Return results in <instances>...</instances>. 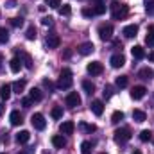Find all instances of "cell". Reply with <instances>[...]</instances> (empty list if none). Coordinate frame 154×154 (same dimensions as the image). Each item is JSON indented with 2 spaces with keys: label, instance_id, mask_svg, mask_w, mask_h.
<instances>
[{
  "label": "cell",
  "instance_id": "1",
  "mask_svg": "<svg viewBox=\"0 0 154 154\" xmlns=\"http://www.w3.org/2000/svg\"><path fill=\"white\" fill-rule=\"evenodd\" d=\"M109 9H111L113 20H124V18L129 14V7L124 5V4H120V2H113V4L109 5Z\"/></svg>",
  "mask_w": 154,
  "mask_h": 154
},
{
  "label": "cell",
  "instance_id": "2",
  "mask_svg": "<svg viewBox=\"0 0 154 154\" xmlns=\"http://www.w3.org/2000/svg\"><path fill=\"white\" fill-rule=\"evenodd\" d=\"M72 84H74L72 72H70L68 68H63V70H61V77H59V81H57V88H59V90H68V88H72Z\"/></svg>",
  "mask_w": 154,
  "mask_h": 154
},
{
  "label": "cell",
  "instance_id": "3",
  "mask_svg": "<svg viewBox=\"0 0 154 154\" xmlns=\"http://www.w3.org/2000/svg\"><path fill=\"white\" fill-rule=\"evenodd\" d=\"M31 124H32V127H34V129H38V131H43V129L47 127L45 116L41 115V113H34V115L31 116Z\"/></svg>",
  "mask_w": 154,
  "mask_h": 154
},
{
  "label": "cell",
  "instance_id": "4",
  "mask_svg": "<svg viewBox=\"0 0 154 154\" xmlns=\"http://www.w3.org/2000/svg\"><path fill=\"white\" fill-rule=\"evenodd\" d=\"M111 36H113V25L104 23V25H100V27H99V38L102 39V41L111 39Z\"/></svg>",
  "mask_w": 154,
  "mask_h": 154
},
{
  "label": "cell",
  "instance_id": "5",
  "mask_svg": "<svg viewBox=\"0 0 154 154\" xmlns=\"http://www.w3.org/2000/svg\"><path fill=\"white\" fill-rule=\"evenodd\" d=\"M66 106L68 108H77V106H81V97H79V93L77 91H70L68 95H66Z\"/></svg>",
  "mask_w": 154,
  "mask_h": 154
},
{
  "label": "cell",
  "instance_id": "6",
  "mask_svg": "<svg viewBox=\"0 0 154 154\" xmlns=\"http://www.w3.org/2000/svg\"><path fill=\"white\" fill-rule=\"evenodd\" d=\"M113 134H115V140H116V142H127V140H131V131H129L127 127L116 129Z\"/></svg>",
  "mask_w": 154,
  "mask_h": 154
},
{
  "label": "cell",
  "instance_id": "7",
  "mask_svg": "<svg viewBox=\"0 0 154 154\" xmlns=\"http://www.w3.org/2000/svg\"><path fill=\"white\" fill-rule=\"evenodd\" d=\"M93 50H95V45H93L91 41H84V43H81V45L77 47V52H79L81 56H90Z\"/></svg>",
  "mask_w": 154,
  "mask_h": 154
},
{
  "label": "cell",
  "instance_id": "8",
  "mask_svg": "<svg viewBox=\"0 0 154 154\" xmlns=\"http://www.w3.org/2000/svg\"><path fill=\"white\" fill-rule=\"evenodd\" d=\"M86 70H88L90 75H100L102 70H104V66H102L100 61H93V63H90V65L86 66Z\"/></svg>",
  "mask_w": 154,
  "mask_h": 154
},
{
  "label": "cell",
  "instance_id": "9",
  "mask_svg": "<svg viewBox=\"0 0 154 154\" xmlns=\"http://www.w3.org/2000/svg\"><path fill=\"white\" fill-rule=\"evenodd\" d=\"M145 93H147L145 86H134V88L131 90V99L140 100V99H143V97H145Z\"/></svg>",
  "mask_w": 154,
  "mask_h": 154
},
{
  "label": "cell",
  "instance_id": "10",
  "mask_svg": "<svg viewBox=\"0 0 154 154\" xmlns=\"http://www.w3.org/2000/svg\"><path fill=\"white\" fill-rule=\"evenodd\" d=\"M109 63H111L113 68H122V66L125 65V57H124L122 54H115V56H111Z\"/></svg>",
  "mask_w": 154,
  "mask_h": 154
},
{
  "label": "cell",
  "instance_id": "11",
  "mask_svg": "<svg viewBox=\"0 0 154 154\" xmlns=\"http://www.w3.org/2000/svg\"><path fill=\"white\" fill-rule=\"evenodd\" d=\"M74 129H75V124H74L72 120H66V122H63V124L59 125V131H61L63 134H72Z\"/></svg>",
  "mask_w": 154,
  "mask_h": 154
},
{
  "label": "cell",
  "instance_id": "12",
  "mask_svg": "<svg viewBox=\"0 0 154 154\" xmlns=\"http://www.w3.org/2000/svg\"><path fill=\"white\" fill-rule=\"evenodd\" d=\"M59 43H61V39H59L57 34H48L47 36V48H57Z\"/></svg>",
  "mask_w": 154,
  "mask_h": 154
},
{
  "label": "cell",
  "instance_id": "13",
  "mask_svg": "<svg viewBox=\"0 0 154 154\" xmlns=\"http://www.w3.org/2000/svg\"><path fill=\"white\" fill-rule=\"evenodd\" d=\"M122 34H124L125 38H134V36L138 34V25H127V27H124Z\"/></svg>",
  "mask_w": 154,
  "mask_h": 154
},
{
  "label": "cell",
  "instance_id": "14",
  "mask_svg": "<svg viewBox=\"0 0 154 154\" xmlns=\"http://www.w3.org/2000/svg\"><path fill=\"white\" fill-rule=\"evenodd\" d=\"M138 77L143 79V81H151V79L154 77V70L149 68V66H145V68H142V70L138 72Z\"/></svg>",
  "mask_w": 154,
  "mask_h": 154
},
{
  "label": "cell",
  "instance_id": "15",
  "mask_svg": "<svg viewBox=\"0 0 154 154\" xmlns=\"http://www.w3.org/2000/svg\"><path fill=\"white\" fill-rule=\"evenodd\" d=\"M52 145H54L56 149H63V147L66 145V140H65L61 134H54V136H52Z\"/></svg>",
  "mask_w": 154,
  "mask_h": 154
},
{
  "label": "cell",
  "instance_id": "16",
  "mask_svg": "<svg viewBox=\"0 0 154 154\" xmlns=\"http://www.w3.org/2000/svg\"><path fill=\"white\" fill-rule=\"evenodd\" d=\"M91 111L97 116L102 115V113H104V104H102V100H93V102H91Z\"/></svg>",
  "mask_w": 154,
  "mask_h": 154
},
{
  "label": "cell",
  "instance_id": "17",
  "mask_svg": "<svg viewBox=\"0 0 154 154\" xmlns=\"http://www.w3.org/2000/svg\"><path fill=\"white\" fill-rule=\"evenodd\" d=\"M9 120H11V125H20V124L23 122V116H22L20 111H11Z\"/></svg>",
  "mask_w": 154,
  "mask_h": 154
},
{
  "label": "cell",
  "instance_id": "18",
  "mask_svg": "<svg viewBox=\"0 0 154 154\" xmlns=\"http://www.w3.org/2000/svg\"><path fill=\"white\" fill-rule=\"evenodd\" d=\"M131 52H133V57H136V59H143V57H145V50H143V47H140V45H134V47L131 48Z\"/></svg>",
  "mask_w": 154,
  "mask_h": 154
},
{
  "label": "cell",
  "instance_id": "19",
  "mask_svg": "<svg viewBox=\"0 0 154 154\" xmlns=\"http://www.w3.org/2000/svg\"><path fill=\"white\" fill-rule=\"evenodd\" d=\"M9 68H11V72H13V74H18V72H20V68H22V61H20L18 57L11 59V61H9Z\"/></svg>",
  "mask_w": 154,
  "mask_h": 154
},
{
  "label": "cell",
  "instance_id": "20",
  "mask_svg": "<svg viewBox=\"0 0 154 154\" xmlns=\"http://www.w3.org/2000/svg\"><path fill=\"white\" fill-rule=\"evenodd\" d=\"M11 90H13V88H11L9 84H2V86H0V97H2L4 100H9V97H11Z\"/></svg>",
  "mask_w": 154,
  "mask_h": 154
},
{
  "label": "cell",
  "instance_id": "21",
  "mask_svg": "<svg viewBox=\"0 0 154 154\" xmlns=\"http://www.w3.org/2000/svg\"><path fill=\"white\" fill-rule=\"evenodd\" d=\"M31 140V133L29 131H20L18 134H16V142L18 143H27Z\"/></svg>",
  "mask_w": 154,
  "mask_h": 154
},
{
  "label": "cell",
  "instance_id": "22",
  "mask_svg": "<svg viewBox=\"0 0 154 154\" xmlns=\"http://www.w3.org/2000/svg\"><path fill=\"white\" fill-rule=\"evenodd\" d=\"M29 99H31L32 102H39V100L43 99V95H41V90H38V88H32V90L29 91Z\"/></svg>",
  "mask_w": 154,
  "mask_h": 154
},
{
  "label": "cell",
  "instance_id": "23",
  "mask_svg": "<svg viewBox=\"0 0 154 154\" xmlns=\"http://www.w3.org/2000/svg\"><path fill=\"white\" fill-rule=\"evenodd\" d=\"M133 120H134V122H138V124H142V122H145V120H147V115H145L142 109H134V111H133Z\"/></svg>",
  "mask_w": 154,
  "mask_h": 154
},
{
  "label": "cell",
  "instance_id": "24",
  "mask_svg": "<svg viewBox=\"0 0 154 154\" xmlns=\"http://www.w3.org/2000/svg\"><path fill=\"white\" fill-rule=\"evenodd\" d=\"M82 90H84L88 95H91V93L95 91V84H93L91 81H82Z\"/></svg>",
  "mask_w": 154,
  "mask_h": 154
},
{
  "label": "cell",
  "instance_id": "25",
  "mask_svg": "<svg viewBox=\"0 0 154 154\" xmlns=\"http://www.w3.org/2000/svg\"><path fill=\"white\" fill-rule=\"evenodd\" d=\"M106 9H108V7H106L104 4H100V2H99V4H95V5L91 7L93 14H104V13H106Z\"/></svg>",
  "mask_w": 154,
  "mask_h": 154
},
{
  "label": "cell",
  "instance_id": "26",
  "mask_svg": "<svg viewBox=\"0 0 154 154\" xmlns=\"http://www.w3.org/2000/svg\"><path fill=\"white\" fill-rule=\"evenodd\" d=\"M11 88H13V90H14L16 93H22V91L25 90V81H16V82H14V84H13Z\"/></svg>",
  "mask_w": 154,
  "mask_h": 154
},
{
  "label": "cell",
  "instance_id": "27",
  "mask_svg": "<svg viewBox=\"0 0 154 154\" xmlns=\"http://www.w3.org/2000/svg\"><path fill=\"white\" fill-rule=\"evenodd\" d=\"M79 127H81L82 131H86V133H95V131H97V127H95L93 124H84V122H81Z\"/></svg>",
  "mask_w": 154,
  "mask_h": 154
},
{
  "label": "cell",
  "instance_id": "28",
  "mask_svg": "<svg viewBox=\"0 0 154 154\" xmlns=\"http://www.w3.org/2000/svg\"><path fill=\"white\" fill-rule=\"evenodd\" d=\"M140 140H142V142H151V140H152V133H151L149 129H143V131L140 133Z\"/></svg>",
  "mask_w": 154,
  "mask_h": 154
},
{
  "label": "cell",
  "instance_id": "29",
  "mask_svg": "<svg viewBox=\"0 0 154 154\" xmlns=\"http://www.w3.org/2000/svg\"><path fill=\"white\" fill-rule=\"evenodd\" d=\"M127 82H129L127 75H120V77H116V81H115V84L118 86V88H125V86H127Z\"/></svg>",
  "mask_w": 154,
  "mask_h": 154
},
{
  "label": "cell",
  "instance_id": "30",
  "mask_svg": "<svg viewBox=\"0 0 154 154\" xmlns=\"http://www.w3.org/2000/svg\"><path fill=\"white\" fill-rule=\"evenodd\" d=\"M61 116H63V108L61 106H54L52 108V118L54 120H59Z\"/></svg>",
  "mask_w": 154,
  "mask_h": 154
},
{
  "label": "cell",
  "instance_id": "31",
  "mask_svg": "<svg viewBox=\"0 0 154 154\" xmlns=\"http://www.w3.org/2000/svg\"><path fill=\"white\" fill-rule=\"evenodd\" d=\"M36 36H38V34H36V29H34V25H31V27L27 29V32H25V38L32 41V39H36Z\"/></svg>",
  "mask_w": 154,
  "mask_h": 154
},
{
  "label": "cell",
  "instance_id": "32",
  "mask_svg": "<svg viewBox=\"0 0 154 154\" xmlns=\"http://www.w3.org/2000/svg\"><path fill=\"white\" fill-rule=\"evenodd\" d=\"M81 152L82 154H91V143H90V142H82V143H81Z\"/></svg>",
  "mask_w": 154,
  "mask_h": 154
},
{
  "label": "cell",
  "instance_id": "33",
  "mask_svg": "<svg viewBox=\"0 0 154 154\" xmlns=\"http://www.w3.org/2000/svg\"><path fill=\"white\" fill-rule=\"evenodd\" d=\"M120 120H124V113H122V111H115V113L111 115V122H113V124H118Z\"/></svg>",
  "mask_w": 154,
  "mask_h": 154
},
{
  "label": "cell",
  "instance_id": "34",
  "mask_svg": "<svg viewBox=\"0 0 154 154\" xmlns=\"http://www.w3.org/2000/svg\"><path fill=\"white\" fill-rule=\"evenodd\" d=\"M22 57H23L25 66H27V68H32V59H31V56H29V54H25V52H22Z\"/></svg>",
  "mask_w": 154,
  "mask_h": 154
},
{
  "label": "cell",
  "instance_id": "35",
  "mask_svg": "<svg viewBox=\"0 0 154 154\" xmlns=\"http://www.w3.org/2000/svg\"><path fill=\"white\" fill-rule=\"evenodd\" d=\"M59 13H61V16H70V13H72V9H70V5H63V7H59Z\"/></svg>",
  "mask_w": 154,
  "mask_h": 154
},
{
  "label": "cell",
  "instance_id": "36",
  "mask_svg": "<svg viewBox=\"0 0 154 154\" xmlns=\"http://www.w3.org/2000/svg\"><path fill=\"white\" fill-rule=\"evenodd\" d=\"M102 95H104V99H111V95H113V86H104Z\"/></svg>",
  "mask_w": 154,
  "mask_h": 154
},
{
  "label": "cell",
  "instance_id": "37",
  "mask_svg": "<svg viewBox=\"0 0 154 154\" xmlns=\"http://www.w3.org/2000/svg\"><path fill=\"white\" fill-rule=\"evenodd\" d=\"M7 39H9V32H7L5 29H2V27H0V43H5Z\"/></svg>",
  "mask_w": 154,
  "mask_h": 154
},
{
  "label": "cell",
  "instance_id": "38",
  "mask_svg": "<svg viewBox=\"0 0 154 154\" xmlns=\"http://www.w3.org/2000/svg\"><path fill=\"white\" fill-rule=\"evenodd\" d=\"M41 23H43L45 27H52V23H54V18H52V16H45V18H41Z\"/></svg>",
  "mask_w": 154,
  "mask_h": 154
},
{
  "label": "cell",
  "instance_id": "39",
  "mask_svg": "<svg viewBox=\"0 0 154 154\" xmlns=\"http://www.w3.org/2000/svg\"><path fill=\"white\" fill-rule=\"evenodd\" d=\"M47 4H48V7H52V9L61 7V0H47Z\"/></svg>",
  "mask_w": 154,
  "mask_h": 154
},
{
  "label": "cell",
  "instance_id": "40",
  "mask_svg": "<svg viewBox=\"0 0 154 154\" xmlns=\"http://www.w3.org/2000/svg\"><path fill=\"white\" fill-rule=\"evenodd\" d=\"M43 86H45V88H47V90H48L50 93H54V84H52V82H50L48 79H43Z\"/></svg>",
  "mask_w": 154,
  "mask_h": 154
},
{
  "label": "cell",
  "instance_id": "41",
  "mask_svg": "<svg viewBox=\"0 0 154 154\" xmlns=\"http://www.w3.org/2000/svg\"><path fill=\"white\" fill-rule=\"evenodd\" d=\"M11 25H13V27H22V25H23V20H22V18H13V20H11Z\"/></svg>",
  "mask_w": 154,
  "mask_h": 154
},
{
  "label": "cell",
  "instance_id": "42",
  "mask_svg": "<svg viewBox=\"0 0 154 154\" xmlns=\"http://www.w3.org/2000/svg\"><path fill=\"white\" fill-rule=\"evenodd\" d=\"M145 43H147L149 47H154V34H147V36H145Z\"/></svg>",
  "mask_w": 154,
  "mask_h": 154
},
{
  "label": "cell",
  "instance_id": "43",
  "mask_svg": "<svg viewBox=\"0 0 154 154\" xmlns=\"http://www.w3.org/2000/svg\"><path fill=\"white\" fill-rule=\"evenodd\" d=\"M145 11H147V14H151V16H152V14H154V2H149V4H147Z\"/></svg>",
  "mask_w": 154,
  "mask_h": 154
},
{
  "label": "cell",
  "instance_id": "44",
  "mask_svg": "<svg viewBox=\"0 0 154 154\" xmlns=\"http://www.w3.org/2000/svg\"><path fill=\"white\" fill-rule=\"evenodd\" d=\"M82 16L90 18V16H95V14H93V11H91V9H82Z\"/></svg>",
  "mask_w": 154,
  "mask_h": 154
},
{
  "label": "cell",
  "instance_id": "45",
  "mask_svg": "<svg viewBox=\"0 0 154 154\" xmlns=\"http://www.w3.org/2000/svg\"><path fill=\"white\" fill-rule=\"evenodd\" d=\"M31 104H32L31 99H23V100H22V106H23V108H31Z\"/></svg>",
  "mask_w": 154,
  "mask_h": 154
},
{
  "label": "cell",
  "instance_id": "46",
  "mask_svg": "<svg viewBox=\"0 0 154 154\" xmlns=\"http://www.w3.org/2000/svg\"><path fill=\"white\" fill-rule=\"evenodd\" d=\"M34 151L32 149H25V151H22V152H18V154H32Z\"/></svg>",
  "mask_w": 154,
  "mask_h": 154
},
{
  "label": "cell",
  "instance_id": "47",
  "mask_svg": "<svg viewBox=\"0 0 154 154\" xmlns=\"http://www.w3.org/2000/svg\"><path fill=\"white\" fill-rule=\"evenodd\" d=\"M149 34H154V23L149 25Z\"/></svg>",
  "mask_w": 154,
  "mask_h": 154
},
{
  "label": "cell",
  "instance_id": "48",
  "mask_svg": "<svg viewBox=\"0 0 154 154\" xmlns=\"http://www.w3.org/2000/svg\"><path fill=\"white\" fill-rule=\"evenodd\" d=\"M149 61H151V63H154V52H151V54H149Z\"/></svg>",
  "mask_w": 154,
  "mask_h": 154
},
{
  "label": "cell",
  "instance_id": "49",
  "mask_svg": "<svg viewBox=\"0 0 154 154\" xmlns=\"http://www.w3.org/2000/svg\"><path fill=\"white\" fill-rule=\"evenodd\" d=\"M4 115V104H0V116Z\"/></svg>",
  "mask_w": 154,
  "mask_h": 154
},
{
  "label": "cell",
  "instance_id": "50",
  "mask_svg": "<svg viewBox=\"0 0 154 154\" xmlns=\"http://www.w3.org/2000/svg\"><path fill=\"white\" fill-rule=\"evenodd\" d=\"M133 154H142V152H140V151H134V152H133Z\"/></svg>",
  "mask_w": 154,
  "mask_h": 154
},
{
  "label": "cell",
  "instance_id": "51",
  "mask_svg": "<svg viewBox=\"0 0 154 154\" xmlns=\"http://www.w3.org/2000/svg\"><path fill=\"white\" fill-rule=\"evenodd\" d=\"M0 63H2V57H0ZM0 70H2V66H0Z\"/></svg>",
  "mask_w": 154,
  "mask_h": 154
},
{
  "label": "cell",
  "instance_id": "52",
  "mask_svg": "<svg viewBox=\"0 0 154 154\" xmlns=\"http://www.w3.org/2000/svg\"><path fill=\"white\" fill-rule=\"evenodd\" d=\"M100 154H106V152H100Z\"/></svg>",
  "mask_w": 154,
  "mask_h": 154
}]
</instances>
